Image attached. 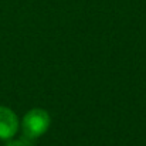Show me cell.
Instances as JSON below:
<instances>
[{
    "label": "cell",
    "instance_id": "cell-3",
    "mask_svg": "<svg viewBox=\"0 0 146 146\" xmlns=\"http://www.w3.org/2000/svg\"><path fill=\"white\" fill-rule=\"evenodd\" d=\"M31 142H29L26 138L23 139H14V141H9L6 146H30Z\"/></svg>",
    "mask_w": 146,
    "mask_h": 146
},
{
    "label": "cell",
    "instance_id": "cell-1",
    "mask_svg": "<svg viewBox=\"0 0 146 146\" xmlns=\"http://www.w3.org/2000/svg\"><path fill=\"white\" fill-rule=\"evenodd\" d=\"M50 115L46 109L34 108L30 109L23 118V132L24 138L31 142L40 136H43L50 128Z\"/></svg>",
    "mask_w": 146,
    "mask_h": 146
},
{
    "label": "cell",
    "instance_id": "cell-2",
    "mask_svg": "<svg viewBox=\"0 0 146 146\" xmlns=\"http://www.w3.org/2000/svg\"><path fill=\"white\" fill-rule=\"evenodd\" d=\"M19 118L7 106H0V139L10 141L19 131Z\"/></svg>",
    "mask_w": 146,
    "mask_h": 146
}]
</instances>
